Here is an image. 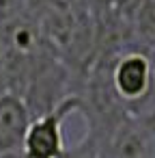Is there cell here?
Segmentation results:
<instances>
[{"instance_id":"1","label":"cell","mask_w":155,"mask_h":158,"mask_svg":"<svg viewBox=\"0 0 155 158\" xmlns=\"http://www.w3.org/2000/svg\"><path fill=\"white\" fill-rule=\"evenodd\" d=\"M108 82L121 106L146 102L153 91V61L140 50H125L108 67Z\"/></svg>"},{"instance_id":"2","label":"cell","mask_w":155,"mask_h":158,"mask_svg":"<svg viewBox=\"0 0 155 158\" xmlns=\"http://www.w3.org/2000/svg\"><path fill=\"white\" fill-rule=\"evenodd\" d=\"M33 115L15 91H0V154L20 152Z\"/></svg>"},{"instance_id":"3","label":"cell","mask_w":155,"mask_h":158,"mask_svg":"<svg viewBox=\"0 0 155 158\" xmlns=\"http://www.w3.org/2000/svg\"><path fill=\"white\" fill-rule=\"evenodd\" d=\"M20 152L24 158H58L60 156L63 139H60V130H58V121L54 113L33 117Z\"/></svg>"},{"instance_id":"4","label":"cell","mask_w":155,"mask_h":158,"mask_svg":"<svg viewBox=\"0 0 155 158\" xmlns=\"http://www.w3.org/2000/svg\"><path fill=\"white\" fill-rule=\"evenodd\" d=\"M110 158H151L153 136L138 119H121L110 132Z\"/></svg>"},{"instance_id":"5","label":"cell","mask_w":155,"mask_h":158,"mask_svg":"<svg viewBox=\"0 0 155 158\" xmlns=\"http://www.w3.org/2000/svg\"><path fill=\"white\" fill-rule=\"evenodd\" d=\"M134 20L138 35L151 46H155V0H142L134 13Z\"/></svg>"},{"instance_id":"6","label":"cell","mask_w":155,"mask_h":158,"mask_svg":"<svg viewBox=\"0 0 155 158\" xmlns=\"http://www.w3.org/2000/svg\"><path fill=\"white\" fill-rule=\"evenodd\" d=\"M58 158H101V149H99V141L93 139L88 143H82L78 147H69L63 149Z\"/></svg>"},{"instance_id":"7","label":"cell","mask_w":155,"mask_h":158,"mask_svg":"<svg viewBox=\"0 0 155 158\" xmlns=\"http://www.w3.org/2000/svg\"><path fill=\"white\" fill-rule=\"evenodd\" d=\"M88 7H99V9H106L108 5H116V0H84Z\"/></svg>"},{"instance_id":"8","label":"cell","mask_w":155,"mask_h":158,"mask_svg":"<svg viewBox=\"0 0 155 158\" xmlns=\"http://www.w3.org/2000/svg\"><path fill=\"white\" fill-rule=\"evenodd\" d=\"M0 158H24L22 152H5V154H0Z\"/></svg>"},{"instance_id":"9","label":"cell","mask_w":155,"mask_h":158,"mask_svg":"<svg viewBox=\"0 0 155 158\" xmlns=\"http://www.w3.org/2000/svg\"><path fill=\"white\" fill-rule=\"evenodd\" d=\"M151 158H155V136H153V145H151Z\"/></svg>"}]
</instances>
